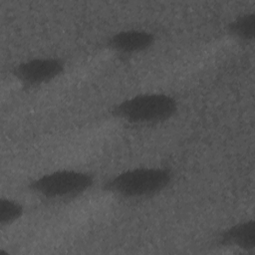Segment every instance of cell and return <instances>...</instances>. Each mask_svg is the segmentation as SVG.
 Returning <instances> with one entry per match:
<instances>
[{"label":"cell","instance_id":"6da1fadb","mask_svg":"<svg viewBox=\"0 0 255 255\" xmlns=\"http://www.w3.org/2000/svg\"><path fill=\"white\" fill-rule=\"evenodd\" d=\"M172 177L171 170L166 167H134L109 178L104 189L126 199L146 198L164 190Z\"/></svg>","mask_w":255,"mask_h":255},{"label":"cell","instance_id":"7a4b0ae2","mask_svg":"<svg viewBox=\"0 0 255 255\" xmlns=\"http://www.w3.org/2000/svg\"><path fill=\"white\" fill-rule=\"evenodd\" d=\"M176 100L164 93H145L128 98L112 108L119 120L134 126H149L166 122L177 111Z\"/></svg>","mask_w":255,"mask_h":255},{"label":"cell","instance_id":"3957f363","mask_svg":"<svg viewBox=\"0 0 255 255\" xmlns=\"http://www.w3.org/2000/svg\"><path fill=\"white\" fill-rule=\"evenodd\" d=\"M94 182V175L87 171L64 168L38 176L28 187L45 199H70L88 191Z\"/></svg>","mask_w":255,"mask_h":255},{"label":"cell","instance_id":"277c9868","mask_svg":"<svg viewBox=\"0 0 255 255\" xmlns=\"http://www.w3.org/2000/svg\"><path fill=\"white\" fill-rule=\"evenodd\" d=\"M65 63L57 57H35L19 63L13 69L14 77L25 87H39L58 78Z\"/></svg>","mask_w":255,"mask_h":255},{"label":"cell","instance_id":"5b68a950","mask_svg":"<svg viewBox=\"0 0 255 255\" xmlns=\"http://www.w3.org/2000/svg\"><path fill=\"white\" fill-rule=\"evenodd\" d=\"M154 41L155 37L149 31L129 29L113 34L108 39V46L115 52L128 56L148 50Z\"/></svg>","mask_w":255,"mask_h":255},{"label":"cell","instance_id":"8992f818","mask_svg":"<svg viewBox=\"0 0 255 255\" xmlns=\"http://www.w3.org/2000/svg\"><path fill=\"white\" fill-rule=\"evenodd\" d=\"M221 245L238 248L246 252L255 249V221L244 220L224 229L219 235Z\"/></svg>","mask_w":255,"mask_h":255},{"label":"cell","instance_id":"52a82bcc","mask_svg":"<svg viewBox=\"0 0 255 255\" xmlns=\"http://www.w3.org/2000/svg\"><path fill=\"white\" fill-rule=\"evenodd\" d=\"M228 31L241 41H253L255 35V14L251 12L238 16L229 23Z\"/></svg>","mask_w":255,"mask_h":255},{"label":"cell","instance_id":"ba28073f","mask_svg":"<svg viewBox=\"0 0 255 255\" xmlns=\"http://www.w3.org/2000/svg\"><path fill=\"white\" fill-rule=\"evenodd\" d=\"M24 213L23 205L15 199L3 197L0 200V223L2 226L17 221Z\"/></svg>","mask_w":255,"mask_h":255}]
</instances>
